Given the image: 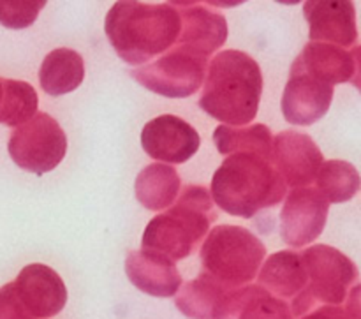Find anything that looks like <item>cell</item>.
Returning a JSON list of instances; mask_svg holds the SVG:
<instances>
[{"mask_svg": "<svg viewBox=\"0 0 361 319\" xmlns=\"http://www.w3.org/2000/svg\"><path fill=\"white\" fill-rule=\"evenodd\" d=\"M263 85L259 64L249 53L224 49L208 66L200 108L229 127L247 126L257 115Z\"/></svg>", "mask_w": 361, "mask_h": 319, "instance_id": "1", "label": "cell"}, {"mask_svg": "<svg viewBox=\"0 0 361 319\" xmlns=\"http://www.w3.org/2000/svg\"><path fill=\"white\" fill-rule=\"evenodd\" d=\"M180 14L171 2H116L108 11L104 32L116 55L129 66H141L175 46Z\"/></svg>", "mask_w": 361, "mask_h": 319, "instance_id": "2", "label": "cell"}, {"mask_svg": "<svg viewBox=\"0 0 361 319\" xmlns=\"http://www.w3.org/2000/svg\"><path fill=\"white\" fill-rule=\"evenodd\" d=\"M288 187L271 164L257 154H231L212 179L210 196L222 212L252 219L286 198Z\"/></svg>", "mask_w": 361, "mask_h": 319, "instance_id": "3", "label": "cell"}, {"mask_svg": "<svg viewBox=\"0 0 361 319\" xmlns=\"http://www.w3.org/2000/svg\"><path fill=\"white\" fill-rule=\"evenodd\" d=\"M176 198L168 212L148 222L141 240L143 249L164 254L171 261L189 258L217 219L210 191L204 187L187 186Z\"/></svg>", "mask_w": 361, "mask_h": 319, "instance_id": "4", "label": "cell"}, {"mask_svg": "<svg viewBox=\"0 0 361 319\" xmlns=\"http://www.w3.org/2000/svg\"><path fill=\"white\" fill-rule=\"evenodd\" d=\"M200 256L204 274L217 279L226 288L236 289L256 279L267 247L249 229L221 224L208 233Z\"/></svg>", "mask_w": 361, "mask_h": 319, "instance_id": "5", "label": "cell"}, {"mask_svg": "<svg viewBox=\"0 0 361 319\" xmlns=\"http://www.w3.org/2000/svg\"><path fill=\"white\" fill-rule=\"evenodd\" d=\"M307 286L293 300V318H302L323 306H342L349 288L356 286L358 270L345 254L330 246H314L302 253Z\"/></svg>", "mask_w": 361, "mask_h": 319, "instance_id": "6", "label": "cell"}, {"mask_svg": "<svg viewBox=\"0 0 361 319\" xmlns=\"http://www.w3.org/2000/svg\"><path fill=\"white\" fill-rule=\"evenodd\" d=\"M7 152L23 171L44 175L53 171L67 154V136L48 113H35L13 131Z\"/></svg>", "mask_w": 361, "mask_h": 319, "instance_id": "7", "label": "cell"}, {"mask_svg": "<svg viewBox=\"0 0 361 319\" xmlns=\"http://www.w3.org/2000/svg\"><path fill=\"white\" fill-rule=\"evenodd\" d=\"M207 59L173 48L154 64L130 71V76L154 94L182 99L196 94L207 76Z\"/></svg>", "mask_w": 361, "mask_h": 319, "instance_id": "8", "label": "cell"}, {"mask_svg": "<svg viewBox=\"0 0 361 319\" xmlns=\"http://www.w3.org/2000/svg\"><path fill=\"white\" fill-rule=\"evenodd\" d=\"M330 203L316 187H298L286 196L281 212V236L288 246L305 247L326 226Z\"/></svg>", "mask_w": 361, "mask_h": 319, "instance_id": "9", "label": "cell"}, {"mask_svg": "<svg viewBox=\"0 0 361 319\" xmlns=\"http://www.w3.org/2000/svg\"><path fill=\"white\" fill-rule=\"evenodd\" d=\"M180 14V35L176 48L200 59L214 55L228 39V23L224 14L214 9L212 4L171 2Z\"/></svg>", "mask_w": 361, "mask_h": 319, "instance_id": "10", "label": "cell"}, {"mask_svg": "<svg viewBox=\"0 0 361 319\" xmlns=\"http://www.w3.org/2000/svg\"><path fill=\"white\" fill-rule=\"evenodd\" d=\"M323 162V152L309 134L284 131L274 138L271 164L282 176L286 187H309L316 180Z\"/></svg>", "mask_w": 361, "mask_h": 319, "instance_id": "11", "label": "cell"}, {"mask_svg": "<svg viewBox=\"0 0 361 319\" xmlns=\"http://www.w3.org/2000/svg\"><path fill=\"white\" fill-rule=\"evenodd\" d=\"M201 138L197 131L175 115H161L145 124L141 131V147L157 161L183 164L200 150Z\"/></svg>", "mask_w": 361, "mask_h": 319, "instance_id": "12", "label": "cell"}, {"mask_svg": "<svg viewBox=\"0 0 361 319\" xmlns=\"http://www.w3.org/2000/svg\"><path fill=\"white\" fill-rule=\"evenodd\" d=\"M14 293L32 319H48L60 314L67 303V288L53 268L41 263L25 267L13 281Z\"/></svg>", "mask_w": 361, "mask_h": 319, "instance_id": "13", "label": "cell"}, {"mask_svg": "<svg viewBox=\"0 0 361 319\" xmlns=\"http://www.w3.org/2000/svg\"><path fill=\"white\" fill-rule=\"evenodd\" d=\"M291 73H303L326 85L360 83V46L351 52L323 42H309L291 66Z\"/></svg>", "mask_w": 361, "mask_h": 319, "instance_id": "14", "label": "cell"}, {"mask_svg": "<svg viewBox=\"0 0 361 319\" xmlns=\"http://www.w3.org/2000/svg\"><path fill=\"white\" fill-rule=\"evenodd\" d=\"M303 16L309 23V39L323 44L355 48L358 41L356 11L353 2L309 0L303 4Z\"/></svg>", "mask_w": 361, "mask_h": 319, "instance_id": "15", "label": "cell"}, {"mask_svg": "<svg viewBox=\"0 0 361 319\" xmlns=\"http://www.w3.org/2000/svg\"><path fill=\"white\" fill-rule=\"evenodd\" d=\"M335 88L303 73H291L282 95V115L291 126H312L323 119L334 101Z\"/></svg>", "mask_w": 361, "mask_h": 319, "instance_id": "16", "label": "cell"}, {"mask_svg": "<svg viewBox=\"0 0 361 319\" xmlns=\"http://www.w3.org/2000/svg\"><path fill=\"white\" fill-rule=\"evenodd\" d=\"M126 274L133 286L155 299L175 296L182 286V275L175 261L150 249L129 253L126 260Z\"/></svg>", "mask_w": 361, "mask_h": 319, "instance_id": "17", "label": "cell"}, {"mask_svg": "<svg viewBox=\"0 0 361 319\" xmlns=\"http://www.w3.org/2000/svg\"><path fill=\"white\" fill-rule=\"evenodd\" d=\"M214 319H295L291 307L257 284L226 293Z\"/></svg>", "mask_w": 361, "mask_h": 319, "instance_id": "18", "label": "cell"}, {"mask_svg": "<svg viewBox=\"0 0 361 319\" xmlns=\"http://www.w3.org/2000/svg\"><path fill=\"white\" fill-rule=\"evenodd\" d=\"M259 286L274 296L295 299L307 286V272L303 267L302 253L279 251L261 265Z\"/></svg>", "mask_w": 361, "mask_h": 319, "instance_id": "19", "label": "cell"}, {"mask_svg": "<svg viewBox=\"0 0 361 319\" xmlns=\"http://www.w3.org/2000/svg\"><path fill=\"white\" fill-rule=\"evenodd\" d=\"M85 80L83 56L71 48H56L44 56L39 71L41 88L59 97L74 92Z\"/></svg>", "mask_w": 361, "mask_h": 319, "instance_id": "20", "label": "cell"}, {"mask_svg": "<svg viewBox=\"0 0 361 319\" xmlns=\"http://www.w3.org/2000/svg\"><path fill=\"white\" fill-rule=\"evenodd\" d=\"M178 171L173 166L155 162L145 166L136 176L134 193L136 200L150 212H161L176 200L180 191Z\"/></svg>", "mask_w": 361, "mask_h": 319, "instance_id": "21", "label": "cell"}, {"mask_svg": "<svg viewBox=\"0 0 361 319\" xmlns=\"http://www.w3.org/2000/svg\"><path fill=\"white\" fill-rule=\"evenodd\" d=\"M214 143L221 155L257 154L271 159L274 136L270 127L264 124H254L250 127L219 126L214 131Z\"/></svg>", "mask_w": 361, "mask_h": 319, "instance_id": "22", "label": "cell"}, {"mask_svg": "<svg viewBox=\"0 0 361 319\" xmlns=\"http://www.w3.org/2000/svg\"><path fill=\"white\" fill-rule=\"evenodd\" d=\"M228 291L231 289L203 272L180 289L178 296H175V306L190 319H214L219 302Z\"/></svg>", "mask_w": 361, "mask_h": 319, "instance_id": "23", "label": "cell"}, {"mask_svg": "<svg viewBox=\"0 0 361 319\" xmlns=\"http://www.w3.org/2000/svg\"><path fill=\"white\" fill-rule=\"evenodd\" d=\"M317 191L328 203H345L353 200L360 189V175L351 162L328 161L323 162L316 176Z\"/></svg>", "mask_w": 361, "mask_h": 319, "instance_id": "24", "label": "cell"}, {"mask_svg": "<svg viewBox=\"0 0 361 319\" xmlns=\"http://www.w3.org/2000/svg\"><path fill=\"white\" fill-rule=\"evenodd\" d=\"M4 97L0 102V124L18 127L37 113L39 97L30 83L20 80H2Z\"/></svg>", "mask_w": 361, "mask_h": 319, "instance_id": "25", "label": "cell"}, {"mask_svg": "<svg viewBox=\"0 0 361 319\" xmlns=\"http://www.w3.org/2000/svg\"><path fill=\"white\" fill-rule=\"evenodd\" d=\"M46 2H0V23L11 30L27 28L37 20Z\"/></svg>", "mask_w": 361, "mask_h": 319, "instance_id": "26", "label": "cell"}, {"mask_svg": "<svg viewBox=\"0 0 361 319\" xmlns=\"http://www.w3.org/2000/svg\"><path fill=\"white\" fill-rule=\"evenodd\" d=\"M360 286H353L349 293L348 303L342 306H323L310 311L302 319H360Z\"/></svg>", "mask_w": 361, "mask_h": 319, "instance_id": "27", "label": "cell"}, {"mask_svg": "<svg viewBox=\"0 0 361 319\" xmlns=\"http://www.w3.org/2000/svg\"><path fill=\"white\" fill-rule=\"evenodd\" d=\"M0 319H32L18 300L13 282L0 288Z\"/></svg>", "mask_w": 361, "mask_h": 319, "instance_id": "28", "label": "cell"}, {"mask_svg": "<svg viewBox=\"0 0 361 319\" xmlns=\"http://www.w3.org/2000/svg\"><path fill=\"white\" fill-rule=\"evenodd\" d=\"M2 97H4V85H2V80H0V102H2Z\"/></svg>", "mask_w": 361, "mask_h": 319, "instance_id": "29", "label": "cell"}]
</instances>
